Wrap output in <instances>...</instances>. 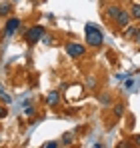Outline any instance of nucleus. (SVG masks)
Listing matches in <instances>:
<instances>
[{
  "mask_svg": "<svg viewBox=\"0 0 140 148\" xmlns=\"http://www.w3.org/2000/svg\"><path fill=\"white\" fill-rule=\"evenodd\" d=\"M42 146H44V148H58V146H60V142H56V140H52V142H44Z\"/></svg>",
  "mask_w": 140,
  "mask_h": 148,
  "instance_id": "12",
  "label": "nucleus"
},
{
  "mask_svg": "<svg viewBox=\"0 0 140 148\" xmlns=\"http://www.w3.org/2000/svg\"><path fill=\"white\" fill-rule=\"evenodd\" d=\"M64 50H66V54H68L70 58H80L86 52V46L84 44H78V42H68L64 46Z\"/></svg>",
  "mask_w": 140,
  "mask_h": 148,
  "instance_id": "3",
  "label": "nucleus"
},
{
  "mask_svg": "<svg viewBox=\"0 0 140 148\" xmlns=\"http://www.w3.org/2000/svg\"><path fill=\"white\" fill-rule=\"evenodd\" d=\"M134 40H136V44L140 46V28H138V32H136V36H134Z\"/></svg>",
  "mask_w": 140,
  "mask_h": 148,
  "instance_id": "18",
  "label": "nucleus"
},
{
  "mask_svg": "<svg viewBox=\"0 0 140 148\" xmlns=\"http://www.w3.org/2000/svg\"><path fill=\"white\" fill-rule=\"evenodd\" d=\"M114 22H116V28H124V26H128V24H130V12H126V10H120Z\"/></svg>",
  "mask_w": 140,
  "mask_h": 148,
  "instance_id": "5",
  "label": "nucleus"
},
{
  "mask_svg": "<svg viewBox=\"0 0 140 148\" xmlns=\"http://www.w3.org/2000/svg\"><path fill=\"white\" fill-rule=\"evenodd\" d=\"M136 144H138V146H140V136H138V138H136Z\"/></svg>",
  "mask_w": 140,
  "mask_h": 148,
  "instance_id": "19",
  "label": "nucleus"
},
{
  "mask_svg": "<svg viewBox=\"0 0 140 148\" xmlns=\"http://www.w3.org/2000/svg\"><path fill=\"white\" fill-rule=\"evenodd\" d=\"M20 26H22V20H20V18H16V16H12V18H8V20H6L4 34H6V36H12V34H14Z\"/></svg>",
  "mask_w": 140,
  "mask_h": 148,
  "instance_id": "4",
  "label": "nucleus"
},
{
  "mask_svg": "<svg viewBox=\"0 0 140 148\" xmlns=\"http://www.w3.org/2000/svg\"><path fill=\"white\" fill-rule=\"evenodd\" d=\"M130 16H132L134 20H140V4H138V2L130 6Z\"/></svg>",
  "mask_w": 140,
  "mask_h": 148,
  "instance_id": "9",
  "label": "nucleus"
},
{
  "mask_svg": "<svg viewBox=\"0 0 140 148\" xmlns=\"http://www.w3.org/2000/svg\"><path fill=\"white\" fill-rule=\"evenodd\" d=\"M58 100H60V92H56V90L48 92V96H46V104H48V106H54V104H58Z\"/></svg>",
  "mask_w": 140,
  "mask_h": 148,
  "instance_id": "8",
  "label": "nucleus"
},
{
  "mask_svg": "<svg viewBox=\"0 0 140 148\" xmlns=\"http://www.w3.org/2000/svg\"><path fill=\"white\" fill-rule=\"evenodd\" d=\"M84 34H86V44H88L90 48H98V46H102V42H104V34H102V30H100L96 24L86 22V26H84Z\"/></svg>",
  "mask_w": 140,
  "mask_h": 148,
  "instance_id": "1",
  "label": "nucleus"
},
{
  "mask_svg": "<svg viewBox=\"0 0 140 148\" xmlns=\"http://www.w3.org/2000/svg\"><path fill=\"white\" fill-rule=\"evenodd\" d=\"M26 114L32 116V114H34V106H28V108H26Z\"/></svg>",
  "mask_w": 140,
  "mask_h": 148,
  "instance_id": "17",
  "label": "nucleus"
},
{
  "mask_svg": "<svg viewBox=\"0 0 140 148\" xmlns=\"http://www.w3.org/2000/svg\"><path fill=\"white\" fill-rule=\"evenodd\" d=\"M122 8L120 6H116V4H110L108 8H106V18L108 20H116V16H118V12H120Z\"/></svg>",
  "mask_w": 140,
  "mask_h": 148,
  "instance_id": "7",
  "label": "nucleus"
},
{
  "mask_svg": "<svg viewBox=\"0 0 140 148\" xmlns=\"http://www.w3.org/2000/svg\"><path fill=\"white\" fill-rule=\"evenodd\" d=\"M0 98L4 100V102H6V104H8V102H10V96H8V94H4V92H2V90H0Z\"/></svg>",
  "mask_w": 140,
  "mask_h": 148,
  "instance_id": "16",
  "label": "nucleus"
},
{
  "mask_svg": "<svg viewBox=\"0 0 140 148\" xmlns=\"http://www.w3.org/2000/svg\"><path fill=\"white\" fill-rule=\"evenodd\" d=\"M72 142H74V132H66V134L62 136V142H60V144L68 146V144H72Z\"/></svg>",
  "mask_w": 140,
  "mask_h": 148,
  "instance_id": "10",
  "label": "nucleus"
},
{
  "mask_svg": "<svg viewBox=\"0 0 140 148\" xmlns=\"http://www.w3.org/2000/svg\"><path fill=\"white\" fill-rule=\"evenodd\" d=\"M42 42H44V44H48V46H50V44H52V38H50V36H46V34H44V36H42Z\"/></svg>",
  "mask_w": 140,
  "mask_h": 148,
  "instance_id": "15",
  "label": "nucleus"
},
{
  "mask_svg": "<svg viewBox=\"0 0 140 148\" xmlns=\"http://www.w3.org/2000/svg\"><path fill=\"white\" fill-rule=\"evenodd\" d=\"M12 2H18V0H12Z\"/></svg>",
  "mask_w": 140,
  "mask_h": 148,
  "instance_id": "20",
  "label": "nucleus"
},
{
  "mask_svg": "<svg viewBox=\"0 0 140 148\" xmlns=\"http://www.w3.org/2000/svg\"><path fill=\"white\" fill-rule=\"evenodd\" d=\"M10 12V2H2L0 4V16H6Z\"/></svg>",
  "mask_w": 140,
  "mask_h": 148,
  "instance_id": "11",
  "label": "nucleus"
},
{
  "mask_svg": "<svg viewBox=\"0 0 140 148\" xmlns=\"http://www.w3.org/2000/svg\"><path fill=\"white\" fill-rule=\"evenodd\" d=\"M122 108H124L122 104H116V106H114V114H116V116H122V112H124Z\"/></svg>",
  "mask_w": 140,
  "mask_h": 148,
  "instance_id": "13",
  "label": "nucleus"
},
{
  "mask_svg": "<svg viewBox=\"0 0 140 148\" xmlns=\"http://www.w3.org/2000/svg\"><path fill=\"white\" fill-rule=\"evenodd\" d=\"M44 34H46L44 26H32V28H28V30L24 32V40H26L28 44H38Z\"/></svg>",
  "mask_w": 140,
  "mask_h": 148,
  "instance_id": "2",
  "label": "nucleus"
},
{
  "mask_svg": "<svg viewBox=\"0 0 140 148\" xmlns=\"http://www.w3.org/2000/svg\"><path fill=\"white\" fill-rule=\"evenodd\" d=\"M8 116V108L6 106H0V118H6Z\"/></svg>",
  "mask_w": 140,
  "mask_h": 148,
  "instance_id": "14",
  "label": "nucleus"
},
{
  "mask_svg": "<svg viewBox=\"0 0 140 148\" xmlns=\"http://www.w3.org/2000/svg\"><path fill=\"white\" fill-rule=\"evenodd\" d=\"M120 30H122V36L130 40V38H134V36H136L138 26H130V24H128V26H124V28H120Z\"/></svg>",
  "mask_w": 140,
  "mask_h": 148,
  "instance_id": "6",
  "label": "nucleus"
}]
</instances>
